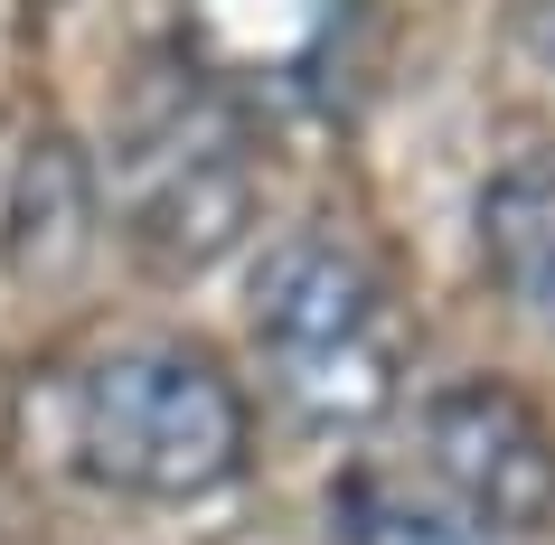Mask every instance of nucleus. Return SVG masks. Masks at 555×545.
I'll return each instance as SVG.
<instances>
[{
    "mask_svg": "<svg viewBox=\"0 0 555 545\" xmlns=\"http://www.w3.org/2000/svg\"><path fill=\"white\" fill-rule=\"evenodd\" d=\"M349 20L358 0H179L170 38L198 94L293 114V104L330 94V76L349 57Z\"/></svg>",
    "mask_w": 555,
    "mask_h": 545,
    "instance_id": "obj_3",
    "label": "nucleus"
},
{
    "mask_svg": "<svg viewBox=\"0 0 555 545\" xmlns=\"http://www.w3.org/2000/svg\"><path fill=\"white\" fill-rule=\"evenodd\" d=\"M122 207H132L142 255H160V263H207L217 245H235L245 217H255V160L235 142V104L189 94V114L151 122L132 142Z\"/></svg>",
    "mask_w": 555,
    "mask_h": 545,
    "instance_id": "obj_5",
    "label": "nucleus"
},
{
    "mask_svg": "<svg viewBox=\"0 0 555 545\" xmlns=\"http://www.w3.org/2000/svg\"><path fill=\"white\" fill-rule=\"evenodd\" d=\"M424 460L462 527H499V536L555 527V424L518 386L462 376V386L424 395Z\"/></svg>",
    "mask_w": 555,
    "mask_h": 545,
    "instance_id": "obj_4",
    "label": "nucleus"
},
{
    "mask_svg": "<svg viewBox=\"0 0 555 545\" xmlns=\"http://www.w3.org/2000/svg\"><path fill=\"white\" fill-rule=\"evenodd\" d=\"M480 255L527 320L555 329V151H527L480 189Z\"/></svg>",
    "mask_w": 555,
    "mask_h": 545,
    "instance_id": "obj_6",
    "label": "nucleus"
},
{
    "mask_svg": "<svg viewBox=\"0 0 555 545\" xmlns=\"http://www.w3.org/2000/svg\"><path fill=\"white\" fill-rule=\"evenodd\" d=\"M66 460L76 480L132 508H189L207 489L245 480L255 460V404L227 358L189 339L104 348L66 395Z\"/></svg>",
    "mask_w": 555,
    "mask_h": 545,
    "instance_id": "obj_1",
    "label": "nucleus"
},
{
    "mask_svg": "<svg viewBox=\"0 0 555 545\" xmlns=\"http://www.w3.org/2000/svg\"><path fill=\"white\" fill-rule=\"evenodd\" d=\"M330 545H480V527H462L452 508H424L405 489L349 470L339 498H330Z\"/></svg>",
    "mask_w": 555,
    "mask_h": 545,
    "instance_id": "obj_7",
    "label": "nucleus"
},
{
    "mask_svg": "<svg viewBox=\"0 0 555 545\" xmlns=\"http://www.w3.org/2000/svg\"><path fill=\"white\" fill-rule=\"evenodd\" d=\"M245 329L273 404L301 432H330V442L377 432L405 395V311L386 273L339 235H293L283 255H263Z\"/></svg>",
    "mask_w": 555,
    "mask_h": 545,
    "instance_id": "obj_2",
    "label": "nucleus"
}]
</instances>
